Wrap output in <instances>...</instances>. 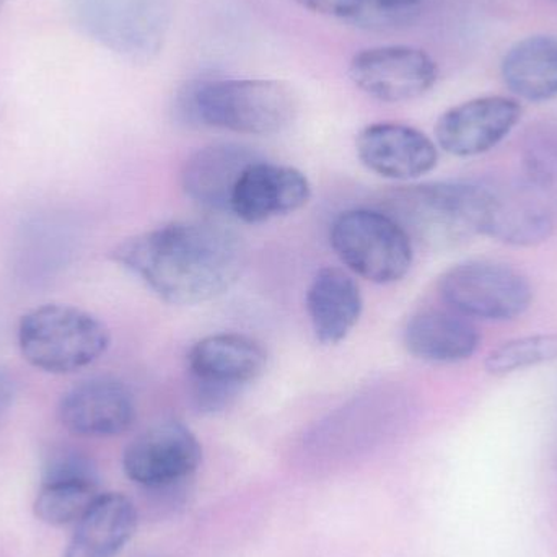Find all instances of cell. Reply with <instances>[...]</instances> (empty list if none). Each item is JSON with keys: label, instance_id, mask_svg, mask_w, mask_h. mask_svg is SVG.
Returning <instances> with one entry per match:
<instances>
[{"label": "cell", "instance_id": "obj_1", "mask_svg": "<svg viewBox=\"0 0 557 557\" xmlns=\"http://www.w3.org/2000/svg\"><path fill=\"white\" fill-rule=\"evenodd\" d=\"M111 258L172 305H198L227 292L240 277V238L209 222H173L121 242Z\"/></svg>", "mask_w": 557, "mask_h": 557}, {"label": "cell", "instance_id": "obj_2", "mask_svg": "<svg viewBox=\"0 0 557 557\" xmlns=\"http://www.w3.org/2000/svg\"><path fill=\"white\" fill-rule=\"evenodd\" d=\"M176 108L189 123L271 136L290 126L297 97L287 84L271 78H214L186 84Z\"/></svg>", "mask_w": 557, "mask_h": 557}, {"label": "cell", "instance_id": "obj_3", "mask_svg": "<svg viewBox=\"0 0 557 557\" xmlns=\"http://www.w3.org/2000/svg\"><path fill=\"white\" fill-rule=\"evenodd\" d=\"M487 198L480 183L435 182L405 186L386 205L412 242L444 250L484 235Z\"/></svg>", "mask_w": 557, "mask_h": 557}, {"label": "cell", "instance_id": "obj_4", "mask_svg": "<svg viewBox=\"0 0 557 557\" xmlns=\"http://www.w3.org/2000/svg\"><path fill=\"white\" fill-rule=\"evenodd\" d=\"M23 359L42 372L67 375L97 362L110 347V331L95 314L72 305L48 304L18 323Z\"/></svg>", "mask_w": 557, "mask_h": 557}, {"label": "cell", "instance_id": "obj_5", "mask_svg": "<svg viewBox=\"0 0 557 557\" xmlns=\"http://www.w3.org/2000/svg\"><path fill=\"white\" fill-rule=\"evenodd\" d=\"M69 15L91 41L133 62H149L169 35V0H67Z\"/></svg>", "mask_w": 557, "mask_h": 557}, {"label": "cell", "instance_id": "obj_6", "mask_svg": "<svg viewBox=\"0 0 557 557\" xmlns=\"http://www.w3.org/2000/svg\"><path fill=\"white\" fill-rule=\"evenodd\" d=\"M330 240L352 273L375 284L401 281L414 260L405 228L392 215L372 209L343 212L331 227Z\"/></svg>", "mask_w": 557, "mask_h": 557}, {"label": "cell", "instance_id": "obj_7", "mask_svg": "<svg viewBox=\"0 0 557 557\" xmlns=\"http://www.w3.org/2000/svg\"><path fill=\"white\" fill-rule=\"evenodd\" d=\"M442 300L467 318L510 321L522 317L533 301L529 277L503 261L467 260L438 278Z\"/></svg>", "mask_w": 557, "mask_h": 557}, {"label": "cell", "instance_id": "obj_8", "mask_svg": "<svg viewBox=\"0 0 557 557\" xmlns=\"http://www.w3.org/2000/svg\"><path fill=\"white\" fill-rule=\"evenodd\" d=\"M188 367L199 409L215 412L231 403L240 386L263 375L268 352L258 341L244 334H212L189 350Z\"/></svg>", "mask_w": 557, "mask_h": 557}, {"label": "cell", "instance_id": "obj_9", "mask_svg": "<svg viewBox=\"0 0 557 557\" xmlns=\"http://www.w3.org/2000/svg\"><path fill=\"white\" fill-rule=\"evenodd\" d=\"M484 235L517 248L545 244L557 232V188L520 176L487 186Z\"/></svg>", "mask_w": 557, "mask_h": 557}, {"label": "cell", "instance_id": "obj_10", "mask_svg": "<svg viewBox=\"0 0 557 557\" xmlns=\"http://www.w3.org/2000/svg\"><path fill=\"white\" fill-rule=\"evenodd\" d=\"M349 77L373 100L403 103L428 94L437 82L438 67L414 46H376L354 55Z\"/></svg>", "mask_w": 557, "mask_h": 557}, {"label": "cell", "instance_id": "obj_11", "mask_svg": "<svg viewBox=\"0 0 557 557\" xmlns=\"http://www.w3.org/2000/svg\"><path fill=\"white\" fill-rule=\"evenodd\" d=\"M201 461L198 437L176 421L147 429L127 445L123 455L126 476L147 490H165L182 483Z\"/></svg>", "mask_w": 557, "mask_h": 557}, {"label": "cell", "instance_id": "obj_12", "mask_svg": "<svg viewBox=\"0 0 557 557\" xmlns=\"http://www.w3.org/2000/svg\"><path fill=\"white\" fill-rule=\"evenodd\" d=\"M516 98L490 95L450 108L435 124L437 146L460 159L483 156L496 149L522 120Z\"/></svg>", "mask_w": 557, "mask_h": 557}, {"label": "cell", "instance_id": "obj_13", "mask_svg": "<svg viewBox=\"0 0 557 557\" xmlns=\"http://www.w3.org/2000/svg\"><path fill=\"white\" fill-rule=\"evenodd\" d=\"M61 424L81 437H114L136 421L133 393L113 376H94L69 389L58 406Z\"/></svg>", "mask_w": 557, "mask_h": 557}, {"label": "cell", "instance_id": "obj_14", "mask_svg": "<svg viewBox=\"0 0 557 557\" xmlns=\"http://www.w3.org/2000/svg\"><path fill=\"white\" fill-rule=\"evenodd\" d=\"M360 162L383 178H421L437 166L438 149L422 131L401 123L363 127L356 140Z\"/></svg>", "mask_w": 557, "mask_h": 557}, {"label": "cell", "instance_id": "obj_15", "mask_svg": "<svg viewBox=\"0 0 557 557\" xmlns=\"http://www.w3.org/2000/svg\"><path fill=\"white\" fill-rule=\"evenodd\" d=\"M310 196V182L300 170L258 160L242 175L231 212L247 224H263L304 208Z\"/></svg>", "mask_w": 557, "mask_h": 557}, {"label": "cell", "instance_id": "obj_16", "mask_svg": "<svg viewBox=\"0 0 557 557\" xmlns=\"http://www.w3.org/2000/svg\"><path fill=\"white\" fill-rule=\"evenodd\" d=\"M261 160L250 147L214 144L186 160L182 182L186 195L202 208L231 212L232 196L251 163Z\"/></svg>", "mask_w": 557, "mask_h": 557}, {"label": "cell", "instance_id": "obj_17", "mask_svg": "<svg viewBox=\"0 0 557 557\" xmlns=\"http://www.w3.org/2000/svg\"><path fill=\"white\" fill-rule=\"evenodd\" d=\"M406 349L429 363H460L471 359L481 344L478 327L457 311L425 310L405 327Z\"/></svg>", "mask_w": 557, "mask_h": 557}, {"label": "cell", "instance_id": "obj_18", "mask_svg": "<svg viewBox=\"0 0 557 557\" xmlns=\"http://www.w3.org/2000/svg\"><path fill=\"white\" fill-rule=\"evenodd\" d=\"M305 304L314 336L324 346L346 339L363 310L359 285L337 268L318 271L308 287Z\"/></svg>", "mask_w": 557, "mask_h": 557}, {"label": "cell", "instance_id": "obj_19", "mask_svg": "<svg viewBox=\"0 0 557 557\" xmlns=\"http://www.w3.org/2000/svg\"><path fill=\"white\" fill-rule=\"evenodd\" d=\"M137 529V510L123 494H101L77 522L64 557H116Z\"/></svg>", "mask_w": 557, "mask_h": 557}, {"label": "cell", "instance_id": "obj_20", "mask_svg": "<svg viewBox=\"0 0 557 557\" xmlns=\"http://www.w3.org/2000/svg\"><path fill=\"white\" fill-rule=\"evenodd\" d=\"M503 78L516 97L543 103L557 97V38L535 35L517 41L504 55Z\"/></svg>", "mask_w": 557, "mask_h": 557}, {"label": "cell", "instance_id": "obj_21", "mask_svg": "<svg viewBox=\"0 0 557 557\" xmlns=\"http://www.w3.org/2000/svg\"><path fill=\"white\" fill-rule=\"evenodd\" d=\"M101 496L100 478L42 480L33 509L46 525L77 523Z\"/></svg>", "mask_w": 557, "mask_h": 557}, {"label": "cell", "instance_id": "obj_22", "mask_svg": "<svg viewBox=\"0 0 557 557\" xmlns=\"http://www.w3.org/2000/svg\"><path fill=\"white\" fill-rule=\"evenodd\" d=\"M557 359V334L540 333L506 341L487 354L484 369L490 375L506 376L535 369Z\"/></svg>", "mask_w": 557, "mask_h": 557}, {"label": "cell", "instance_id": "obj_23", "mask_svg": "<svg viewBox=\"0 0 557 557\" xmlns=\"http://www.w3.org/2000/svg\"><path fill=\"white\" fill-rule=\"evenodd\" d=\"M523 176L557 188V126L543 123L530 127L523 137L522 150Z\"/></svg>", "mask_w": 557, "mask_h": 557}, {"label": "cell", "instance_id": "obj_24", "mask_svg": "<svg viewBox=\"0 0 557 557\" xmlns=\"http://www.w3.org/2000/svg\"><path fill=\"white\" fill-rule=\"evenodd\" d=\"M298 5L334 18L360 20L366 12L363 0H295Z\"/></svg>", "mask_w": 557, "mask_h": 557}, {"label": "cell", "instance_id": "obj_25", "mask_svg": "<svg viewBox=\"0 0 557 557\" xmlns=\"http://www.w3.org/2000/svg\"><path fill=\"white\" fill-rule=\"evenodd\" d=\"M419 2L421 0H363L366 12H363L362 18H367L369 15L382 16L399 13L403 10L411 9Z\"/></svg>", "mask_w": 557, "mask_h": 557}, {"label": "cell", "instance_id": "obj_26", "mask_svg": "<svg viewBox=\"0 0 557 557\" xmlns=\"http://www.w3.org/2000/svg\"><path fill=\"white\" fill-rule=\"evenodd\" d=\"M13 396H15V385H13L12 379L3 370H0V418L9 411Z\"/></svg>", "mask_w": 557, "mask_h": 557}, {"label": "cell", "instance_id": "obj_27", "mask_svg": "<svg viewBox=\"0 0 557 557\" xmlns=\"http://www.w3.org/2000/svg\"><path fill=\"white\" fill-rule=\"evenodd\" d=\"M3 113V103L2 100H0V116H2Z\"/></svg>", "mask_w": 557, "mask_h": 557}, {"label": "cell", "instance_id": "obj_28", "mask_svg": "<svg viewBox=\"0 0 557 557\" xmlns=\"http://www.w3.org/2000/svg\"><path fill=\"white\" fill-rule=\"evenodd\" d=\"M3 3H5V0H0V10H2Z\"/></svg>", "mask_w": 557, "mask_h": 557}]
</instances>
